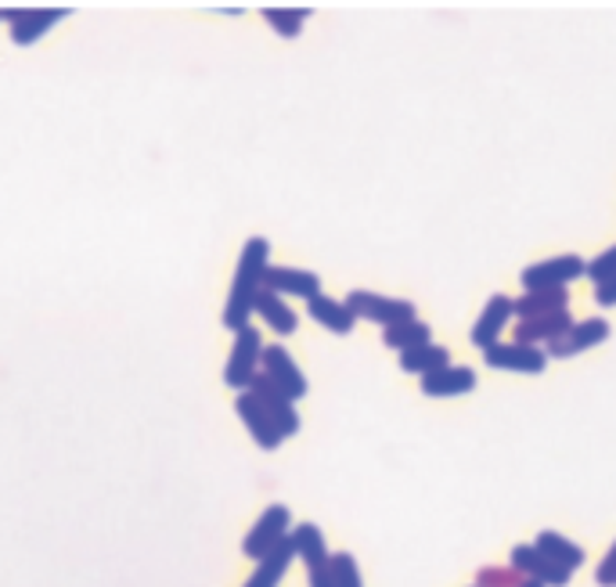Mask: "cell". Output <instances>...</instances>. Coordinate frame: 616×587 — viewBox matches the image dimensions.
<instances>
[{
  "label": "cell",
  "mask_w": 616,
  "mask_h": 587,
  "mask_svg": "<svg viewBox=\"0 0 616 587\" xmlns=\"http://www.w3.org/2000/svg\"><path fill=\"white\" fill-rule=\"evenodd\" d=\"M484 361L498 372H519V375H541L548 367V353L541 346H519V343H495L484 350Z\"/></svg>",
  "instance_id": "9"
},
{
  "label": "cell",
  "mask_w": 616,
  "mask_h": 587,
  "mask_svg": "<svg viewBox=\"0 0 616 587\" xmlns=\"http://www.w3.org/2000/svg\"><path fill=\"white\" fill-rule=\"evenodd\" d=\"M527 577L512 566H484L476 573V587H523Z\"/></svg>",
  "instance_id": "27"
},
{
  "label": "cell",
  "mask_w": 616,
  "mask_h": 587,
  "mask_svg": "<svg viewBox=\"0 0 616 587\" xmlns=\"http://www.w3.org/2000/svg\"><path fill=\"white\" fill-rule=\"evenodd\" d=\"M538 548L548 558H552V563H559V566L570 569V573L584 566V548H581V544H573L563 534H555V530H541V534H538Z\"/></svg>",
  "instance_id": "22"
},
{
  "label": "cell",
  "mask_w": 616,
  "mask_h": 587,
  "mask_svg": "<svg viewBox=\"0 0 616 587\" xmlns=\"http://www.w3.org/2000/svg\"><path fill=\"white\" fill-rule=\"evenodd\" d=\"M259 372H264L274 386H278L289 401H304L307 397V378L299 372V364L293 361V353L285 346H264V361H259Z\"/></svg>",
  "instance_id": "6"
},
{
  "label": "cell",
  "mask_w": 616,
  "mask_h": 587,
  "mask_svg": "<svg viewBox=\"0 0 616 587\" xmlns=\"http://www.w3.org/2000/svg\"><path fill=\"white\" fill-rule=\"evenodd\" d=\"M595 303L598 307H616V278L606 285H595Z\"/></svg>",
  "instance_id": "31"
},
{
  "label": "cell",
  "mask_w": 616,
  "mask_h": 587,
  "mask_svg": "<svg viewBox=\"0 0 616 587\" xmlns=\"http://www.w3.org/2000/svg\"><path fill=\"white\" fill-rule=\"evenodd\" d=\"M259 361H264V339L253 329V324H245V329L235 332V346H231V357L224 367V382L231 389H249V382L259 375Z\"/></svg>",
  "instance_id": "2"
},
{
  "label": "cell",
  "mask_w": 616,
  "mask_h": 587,
  "mask_svg": "<svg viewBox=\"0 0 616 587\" xmlns=\"http://www.w3.org/2000/svg\"><path fill=\"white\" fill-rule=\"evenodd\" d=\"M570 310H555V313H544V318H530V321H519L512 335L519 346H538V343H552L563 332H570Z\"/></svg>",
  "instance_id": "15"
},
{
  "label": "cell",
  "mask_w": 616,
  "mask_h": 587,
  "mask_svg": "<svg viewBox=\"0 0 616 587\" xmlns=\"http://www.w3.org/2000/svg\"><path fill=\"white\" fill-rule=\"evenodd\" d=\"M293 558H296V548H293V537H285L278 548L267 552L264 558L256 563L253 569V577L245 580V587H278L282 577H285V569L293 566Z\"/></svg>",
  "instance_id": "17"
},
{
  "label": "cell",
  "mask_w": 616,
  "mask_h": 587,
  "mask_svg": "<svg viewBox=\"0 0 616 587\" xmlns=\"http://www.w3.org/2000/svg\"><path fill=\"white\" fill-rule=\"evenodd\" d=\"M523 587H544V584H538V580H527Z\"/></svg>",
  "instance_id": "33"
},
{
  "label": "cell",
  "mask_w": 616,
  "mask_h": 587,
  "mask_svg": "<svg viewBox=\"0 0 616 587\" xmlns=\"http://www.w3.org/2000/svg\"><path fill=\"white\" fill-rule=\"evenodd\" d=\"M289 523H293L289 509H285V504H270V509L256 519V526L249 530V537L242 541V552L249 555L253 563H259V558H264L267 552H274L285 537L293 534Z\"/></svg>",
  "instance_id": "5"
},
{
  "label": "cell",
  "mask_w": 616,
  "mask_h": 587,
  "mask_svg": "<svg viewBox=\"0 0 616 587\" xmlns=\"http://www.w3.org/2000/svg\"><path fill=\"white\" fill-rule=\"evenodd\" d=\"M307 310H310L314 321L325 324V329L336 332V335H347V332H353V324H358L353 310L347 307V299L339 303V299H332V296H314L307 303Z\"/></svg>",
  "instance_id": "19"
},
{
  "label": "cell",
  "mask_w": 616,
  "mask_h": 587,
  "mask_svg": "<svg viewBox=\"0 0 616 587\" xmlns=\"http://www.w3.org/2000/svg\"><path fill=\"white\" fill-rule=\"evenodd\" d=\"M401 367L407 375H433V372H444V367H450V353H447V346H436V343H429V346H418V350H407V353H401Z\"/></svg>",
  "instance_id": "23"
},
{
  "label": "cell",
  "mask_w": 616,
  "mask_h": 587,
  "mask_svg": "<svg viewBox=\"0 0 616 587\" xmlns=\"http://www.w3.org/2000/svg\"><path fill=\"white\" fill-rule=\"evenodd\" d=\"M256 313L270 324V332H278V335H293L296 332V310L285 303V299L278 292H270V289H259L256 296Z\"/></svg>",
  "instance_id": "20"
},
{
  "label": "cell",
  "mask_w": 616,
  "mask_h": 587,
  "mask_svg": "<svg viewBox=\"0 0 616 587\" xmlns=\"http://www.w3.org/2000/svg\"><path fill=\"white\" fill-rule=\"evenodd\" d=\"M249 393L259 401V407H264V412L274 418V426L282 429V436H296V433H299V415H296V407H293L296 401L285 397V393H282L278 386H274V382H270L264 372H259V375L249 382Z\"/></svg>",
  "instance_id": "10"
},
{
  "label": "cell",
  "mask_w": 616,
  "mask_h": 587,
  "mask_svg": "<svg viewBox=\"0 0 616 587\" xmlns=\"http://www.w3.org/2000/svg\"><path fill=\"white\" fill-rule=\"evenodd\" d=\"M235 412H238V418L245 421V429H249V436L253 440L264 447V450H278L282 447V429L274 426V418L264 412V407H259V401L253 397L249 389L245 393H238V401H235Z\"/></svg>",
  "instance_id": "13"
},
{
  "label": "cell",
  "mask_w": 616,
  "mask_h": 587,
  "mask_svg": "<svg viewBox=\"0 0 616 587\" xmlns=\"http://www.w3.org/2000/svg\"><path fill=\"white\" fill-rule=\"evenodd\" d=\"M328 566H332L336 587H364L361 569H358V558H353L350 552H336L332 558H328Z\"/></svg>",
  "instance_id": "26"
},
{
  "label": "cell",
  "mask_w": 616,
  "mask_h": 587,
  "mask_svg": "<svg viewBox=\"0 0 616 587\" xmlns=\"http://www.w3.org/2000/svg\"><path fill=\"white\" fill-rule=\"evenodd\" d=\"M516 307V299H509V296H490L487 299V307H484V313H479V321L472 324V346H479V350H490L495 343H501V332H505V324H509V318H512V310Z\"/></svg>",
  "instance_id": "12"
},
{
  "label": "cell",
  "mask_w": 616,
  "mask_h": 587,
  "mask_svg": "<svg viewBox=\"0 0 616 587\" xmlns=\"http://www.w3.org/2000/svg\"><path fill=\"white\" fill-rule=\"evenodd\" d=\"M476 389V372L472 367H444V372H433L422 378V393L426 397H461V393Z\"/></svg>",
  "instance_id": "16"
},
{
  "label": "cell",
  "mask_w": 616,
  "mask_h": 587,
  "mask_svg": "<svg viewBox=\"0 0 616 587\" xmlns=\"http://www.w3.org/2000/svg\"><path fill=\"white\" fill-rule=\"evenodd\" d=\"M347 307L353 310V318L375 321L382 329L401 324V321H415V303H411V299H393V296H379L368 289H353L347 296Z\"/></svg>",
  "instance_id": "3"
},
{
  "label": "cell",
  "mask_w": 616,
  "mask_h": 587,
  "mask_svg": "<svg viewBox=\"0 0 616 587\" xmlns=\"http://www.w3.org/2000/svg\"><path fill=\"white\" fill-rule=\"evenodd\" d=\"M382 343L390 350H418V346H429L433 343V329L426 321H401V324H390V329H382Z\"/></svg>",
  "instance_id": "21"
},
{
  "label": "cell",
  "mask_w": 616,
  "mask_h": 587,
  "mask_svg": "<svg viewBox=\"0 0 616 587\" xmlns=\"http://www.w3.org/2000/svg\"><path fill=\"white\" fill-rule=\"evenodd\" d=\"M68 15V8H11L8 11V22H11V40H15L19 47H30L36 44L40 36L59 19Z\"/></svg>",
  "instance_id": "11"
},
{
  "label": "cell",
  "mask_w": 616,
  "mask_h": 587,
  "mask_svg": "<svg viewBox=\"0 0 616 587\" xmlns=\"http://www.w3.org/2000/svg\"><path fill=\"white\" fill-rule=\"evenodd\" d=\"M264 289L270 292H278L282 299L285 296H299V299H310L314 296H321V278L314 275V270H299V267H267V275H264Z\"/></svg>",
  "instance_id": "14"
},
{
  "label": "cell",
  "mask_w": 616,
  "mask_h": 587,
  "mask_svg": "<svg viewBox=\"0 0 616 587\" xmlns=\"http://www.w3.org/2000/svg\"><path fill=\"white\" fill-rule=\"evenodd\" d=\"M609 339V321L606 318H587V321H573L570 332H563L559 339L548 343V357H577V353L592 350V346H602Z\"/></svg>",
  "instance_id": "7"
},
{
  "label": "cell",
  "mask_w": 616,
  "mask_h": 587,
  "mask_svg": "<svg viewBox=\"0 0 616 587\" xmlns=\"http://www.w3.org/2000/svg\"><path fill=\"white\" fill-rule=\"evenodd\" d=\"M270 267V242L267 238H249L242 245L235 281H231L227 307H224V329L238 332L249 324V313L256 310V296L264 289V275Z\"/></svg>",
  "instance_id": "1"
},
{
  "label": "cell",
  "mask_w": 616,
  "mask_h": 587,
  "mask_svg": "<svg viewBox=\"0 0 616 587\" xmlns=\"http://www.w3.org/2000/svg\"><path fill=\"white\" fill-rule=\"evenodd\" d=\"M328 558H332V555H328ZM328 558H325V563L307 566L310 587H336V580H332V566H328Z\"/></svg>",
  "instance_id": "30"
},
{
  "label": "cell",
  "mask_w": 616,
  "mask_h": 587,
  "mask_svg": "<svg viewBox=\"0 0 616 587\" xmlns=\"http://www.w3.org/2000/svg\"><path fill=\"white\" fill-rule=\"evenodd\" d=\"M584 278H592L595 285H606V281L616 278V245H609L606 253L595 256L592 264H587V275Z\"/></svg>",
  "instance_id": "28"
},
{
  "label": "cell",
  "mask_w": 616,
  "mask_h": 587,
  "mask_svg": "<svg viewBox=\"0 0 616 587\" xmlns=\"http://www.w3.org/2000/svg\"><path fill=\"white\" fill-rule=\"evenodd\" d=\"M289 537H293V548H296V555L304 558L307 566H314V563H325V558H328L325 537H321V530L314 526V523H299Z\"/></svg>",
  "instance_id": "24"
},
{
  "label": "cell",
  "mask_w": 616,
  "mask_h": 587,
  "mask_svg": "<svg viewBox=\"0 0 616 587\" xmlns=\"http://www.w3.org/2000/svg\"><path fill=\"white\" fill-rule=\"evenodd\" d=\"M516 318L530 321V318H544V313L555 310H570V289H533L516 299Z\"/></svg>",
  "instance_id": "18"
},
{
  "label": "cell",
  "mask_w": 616,
  "mask_h": 587,
  "mask_svg": "<svg viewBox=\"0 0 616 587\" xmlns=\"http://www.w3.org/2000/svg\"><path fill=\"white\" fill-rule=\"evenodd\" d=\"M595 580H598L602 587H616V544L606 552V558H602V563H598Z\"/></svg>",
  "instance_id": "29"
},
{
  "label": "cell",
  "mask_w": 616,
  "mask_h": 587,
  "mask_svg": "<svg viewBox=\"0 0 616 587\" xmlns=\"http://www.w3.org/2000/svg\"><path fill=\"white\" fill-rule=\"evenodd\" d=\"M512 569L523 573L527 580H538L544 587H566L573 573L563 569L559 563H552L538 544H516L512 548Z\"/></svg>",
  "instance_id": "8"
},
{
  "label": "cell",
  "mask_w": 616,
  "mask_h": 587,
  "mask_svg": "<svg viewBox=\"0 0 616 587\" xmlns=\"http://www.w3.org/2000/svg\"><path fill=\"white\" fill-rule=\"evenodd\" d=\"M8 11H11V8H0V22H8Z\"/></svg>",
  "instance_id": "32"
},
{
  "label": "cell",
  "mask_w": 616,
  "mask_h": 587,
  "mask_svg": "<svg viewBox=\"0 0 616 587\" xmlns=\"http://www.w3.org/2000/svg\"><path fill=\"white\" fill-rule=\"evenodd\" d=\"M587 275V264L581 256L563 253V256H552V259H541V264L527 267L519 281H523V289H570V281H577Z\"/></svg>",
  "instance_id": "4"
},
{
  "label": "cell",
  "mask_w": 616,
  "mask_h": 587,
  "mask_svg": "<svg viewBox=\"0 0 616 587\" xmlns=\"http://www.w3.org/2000/svg\"><path fill=\"white\" fill-rule=\"evenodd\" d=\"M307 15H310L307 8H264L267 25H270V30L278 33V36H285V40H293V36L304 33Z\"/></svg>",
  "instance_id": "25"
}]
</instances>
